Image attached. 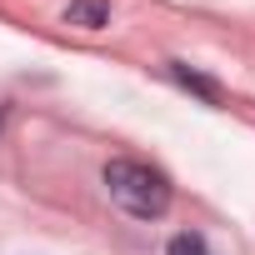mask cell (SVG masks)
I'll return each instance as SVG.
<instances>
[{"instance_id": "cell-4", "label": "cell", "mask_w": 255, "mask_h": 255, "mask_svg": "<svg viewBox=\"0 0 255 255\" xmlns=\"http://www.w3.org/2000/svg\"><path fill=\"white\" fill-rule=\"evenodd\" d=\"M165 255H210V245H205L195 230H180V235L165 245Z\"/></svg>"}, {"instance_id": "cell-1", "label": "cell", "mask_w": 255, "mask_h": 255, "mask_svg": "<svg viewBox=\"0 0 255 255\" xmlns=\"http://www.w3.org/2000/svg\"><path fill=\"white\" fill-rule=\"evenodd\" d=\"M105 190L135 220H160L170 210V180L145 160H110L105 165Z\"/></svg>"}, {"instance_id": "cell-2", "label": "cell", "mask_w": 255, "mask_h": 255, "mask_svg": "<svg viewBox=\"0 0 255 255\" xmlns=\"http://www.w3.org/2000/svg\"><path fill=\"white\" fill-rule=\"evenodd\" d=\"M65 20H70V25H90V30H100V25L110 20V5H100V0H70Z\"/></svg>"}, {"instance_id": "cell-3", "label": "cell", "mask_w": 255, "mask_h": 255, "mask_svg": "<svg viewBox=\"0 0 255 255\" xmlns=\"http://www.w3.org/2000/svg\"><path fill=\"white\" fill-rule=\"evenodd\" d=\"M170 75H175L185 90H195L200 100H220V85H215L210 75H200V70H190V65H170Z\"/></svg>"}]
</instances>
